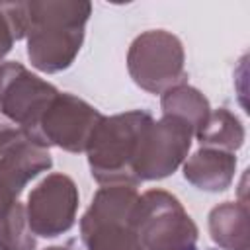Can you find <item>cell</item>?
<instances>
[{"label":"cell","instance_id":"1","mask_svg":"<svg viewBox=\"0 0 250 250\" xmlns=\"http://www.w3.org/2000/svg\"><path fill=\"white\" fill-rule=\"evenodd\" d=\"M25 6L27 59L33 68L57 74L66 70L84 43V29L92 16L86 0H31Z\"/></svg>","mask_w":250,"mask_h":250},{"label":"cell","instance_id":"2","mask_svg":"<svg viewBox=\"0 0 250 250\" xmlns=\"http://www.w3.org/2000/svg\"><path fill=\"white\" fill-rule=\"evenodd\" d=\"M154 117L145 109L104 115L96 125L88 145V166L92 178L102 186L137 188L135 162L145 129Z\"/></svg>","mask_w":250,"mask_h":250},{"label":"cell","instance_id":"3","mask_svg":"<svg viewBox=\"0 0 250 250\" xmlns=\"http://www.w3.org/2000/svg\"><path fill=\"white\" fill-rule=\"evenodd\" d=\"M139 193L131 186H102L80 219V238L86 250H143L135 209Z\"/></svg>","mask_w":250,"mask_h":250},{"label":"cell","instance_id":"4","mask_svg":"<svg viewBox=\"0 0 250 250\" xmlns=\"http://www.w3.org/2000/svg\"><path fill=\"white\" fill-rule=\"evenodd\" d=\"M135 227L143 250H199V229L180 199L160 188L139 195Z\"/></svg>","mask_w":250,"mask_h":250},{"label":"cell","instance_id":"5","mask_svg":"<svg viewBox=\"0 0 250 250\" xmlns=\"http://www.w3.org/2000/svg\"><path fill=\"white\" fill-rule=\"evenodd\" d=\"M127 70L141 90L164 94L178 84H186L184 45L166 29L143 31L129 45Z\"/></svg>","mask_w":250,"mask_h":250},{"label":"cell","instance_id":"6","mask_svg":"<svg viewBox=\"0 0 250 250\" xmlns=\"http://www.w3.org/2000/svg\"><path fill=\"white\" fill-rule=\"evenodd\" d=\"M104 115L86 100L59 92L37 123L25 131L39 146H59L66 152H84L86 145Z\"/></svg>","mask_w":250,"mask_h":250},{"label":"cell","instance_id":"7","mask_svg":"<svg viewBox=\"0 0 250 250\" xmlns=\"http://www.w3.org/2000/svg\"><path fill=\"white\" fill-rule=\"evenodd\" d=\"M51 166L49 148L39 146L23 129L0 117V219L23 188Z\"/></svg>","mask_w":250,"mask_h":250},{"label":"cell","instance_id":"8","mask_svg":"<svg viewBox=\"0 0 250 250\" xmlns=\"http://www.w3.org/2000/svg\"><path fill=\"white\" fill-rule=\"evenodd\" d=\"M193 141V129L180 117L162 115L152 119L143 133L135 176L139 184L164 180L172 176L188 158Z\"/></svg>","mask_w":250,"mask_h":250},{"label":"cell","instance_id":"9","mask_svg":"<svg viewBox=\"0 0 250 250\" xmlns=\"http://www.w3.org/2000/svg\"><path fill=\"white\" fill-rule=\"evenodd\" d=\"M80 195L74 180L62 172L47 174L27 195L25 215L35 236L55 238L76 223Z\"/></svg>","mask_w":250,"mask_h":250},{"label":"cell","instance_id":"10","mask_svg":"<svg viewBox=\"0 0 250 250\" xmlns=\"http://www.w3.org/2000/svg\"><path fill=\"white\" fill-rule=\"evenodd\" d=\"M59 92L21 62H0V115L16 127L29 131Z\"/></svg>","mask_w":250,"mask_h":250},{"label":"cell","instance_id":"11","mask_svg":"<svg viewBox=\"0 0 250 250\" xmlns=\"http://www.w3.org/2000/svg\"><path fill=\"white\" fill-rule=\"evenodd\" d=\"M184 178L197 189L219 193L230 188L236 174V156L234 152L201 146L189 158H186Z\"/></svg>","mask_w":250,"mask_h":250},{"label":"cell","instance_id":"12","mask_svg":"<svg viewBox=\"0 0 250 250\" xmlns=\"http://www.w3.org/2000/svg\"><path fill=\"white\" fill-rule=\"evenodd\" d=\"M246 201H223L209 211L211 240L223 250H248L250 221Z\"/></svg>","mask_w":250,"mask_h":250},{"label":"cell","instance_id":"13","mask_svg":"<svg viewBox=\"0 0 250 250\" xmlns=\"http://www.w3.org/2000/svg\"><path fill=\"white\" fill-rule=\"evenodd\" d=\"M201 146L207 148H219L227 152H236L246 139V131L242 121L229 111L227 107L211 109L203 125L193 135Z\"/></svg>","mask_w":250,"mask_h":250},{"label":"cell","instance_id":"14","mask_svg":"<svg viewBox=\"0 0 250 250\" xmlns=\"http://www.w3.org/2000/svg\"><path fill=\"white\" fill-rule=\"evenodd\" d=\"M160 109L162 115H174L184 119L191 129L195 131L203 125L211 111L209 100L193 86L189 84H178L164 94H160Z\"/></svg>","mask_w":250,"mask_h":250},{"label":"cell","instance_id":"15","mask_svg":"<svg viewBox=\"0 0 250 250\" xmlns=\"http://www.w3.org/2000/svg\"><path fill=\"white\" fill-rule=\"evenodd\" d=\"M37 240L29 229L25 205L16 201L0 219V250H35Z\"/></svg>","mask_w":250,"mask_h":250},{"label":"cell","instance_id":"16","mask_svg":"<svg viewBox=\"0 0 250 250\" xmlns=\"http://www.w3.org/2000/svg\"><path fill=\"white\" fill-rule=\"evenodd\" d=\"M20 39H25L23 2H0V62Z\"/></svg>","mask_w":250,"mask_h":250},{"label":"cell","instance_id":"17","mask_svg":"<svg viewBox=\"0 0 250 250\" xmlns=\"http://www.w3.org/2000/svg\"><path fill=\"white\" fill-rule=\"evenodd\" d=\"M45 250H70V248H66V246H47Z\"/></svg>","mask_w":250,"mask_h":250}]
</instances>
